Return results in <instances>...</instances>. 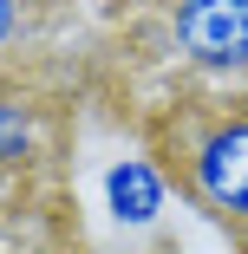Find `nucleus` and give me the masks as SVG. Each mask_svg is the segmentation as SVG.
Wrapping results in <instances>:
<instances>
[{
    "label": "nucleus",
    "mask_w": 248,
    "mask_h": 254,
    "mask_svg": "<svg viewBox=\"0 0 248 254\" xmlns=\"http://www.w3.org/2000/svg\"><path fill=\"white\" fill-rule=\"evenodd\" d=\"M170 170L196 209L248 228V98L170 118Z\"/></svg>",
    "instance_id": "1"
},
{
    "label": "nucleus",
    "mask_w": 248,
    "mask_h": 254,
    "mask_svg": "<svg viewBox=\"0 0 248 254\" xmlns=\"http://www.w3.org/2000/svg\"><path fill=\"white\" fill-rule=\"evenodd\" d=\"M170 53L216 85H248V0H164Z\"/></svg>",
    "instance_id": "2"
},
{
    "label": "nucleus",
    "mask_w": 248,
    "mask_h": 254,
    "mask_svg": "<svg viewBox=\"0 0 248 254\" xmlns=\"http://www.w3.org/2000/svg\"><path fill=\"white\" fill-rule=\"evenodd\" d=\"M105 209H111L118 228H151V222L170 209V176H164V163H151V157H118V163L105 170Z\"/></svg>",
    "instance_id": "3"
},
{
    "label": "nucleus",
    "mask_w": 248,
    "mask_h": 254,
    "mask_svg": "<svg viewBox=\"0 0 248 254\" xmlns=\"http://www.w3.org/2000/svg\"><path fill=\"white\" fill-rule=\"evenodd\" d=\"M33 157H39V105L0 85V170H26Z\"/></svg>",
    "instance_id": "4"
},
{
    "label": "nucleus",
    "mask_w": 248,
    "mask_h": 254,
    "mask_svg": "<svg viewBox=\"0 0 248 254\" xmlns=\"http://www.w3.org/2000/svg\"><path fill=\"white\" fill-rule=\"evenodd\" d=\"M26 33H33V0H0V53H13Z\"/></svg>",
    "instance_id": "5"
},
{
    "label": "nucleus",
    "mask_w": 248,
    "mask_h": 254,
    "mask_svg": "<svg viewBox=\"0 0 248 254\" xmlns=\"http://www.w3.org/2000/svg\"><path fill=\"white\" fill-rule=\"evenodd\" d=\"M0 254H7V248H0Z\"/></svg>",
    "instance_id": "6"
}]
</instances>
